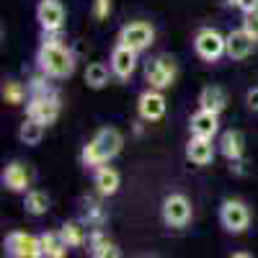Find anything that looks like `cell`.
Here are the masks:
<instances>
[{
	"label": "cell",
	"mask_w": 258,
	"mask_h": 258,
	"mask_svg": "<svg viewBox=\"0 0 258 258\" xmlns=\"http://www.w3.org/2000/svg\"><path fill=\"white\" fill-rule=\"evenodd\" d=\"M165 111H168V103H165L163 91L147 88V91L140 93V98H137V114H140V119H145V121H160L165 116Z\"/></svg>",
	"instance_id": "10"
},
{
	"label": "cell",
	"mask_w": 258,
	"mask_h": 258,
	"mask_svg": "<svg viewBox=\"0 0 258 258\" xmlns=\"http://www.w3.org/2000/svg\"><path fill=\"white\" fill-rule=\"evenodd\" d=\"M186 158L194 163V165H209L214 160V145H212V137H197L191 135L188 145H186Z\"/></svg>",
	"instance_id": "15"
},
{
	"label": "cell",
	"mask_w": 258,
	"mask_h": 258,
	"mask_svg": "<svg viewBox=\"0 0 258 258\" xmlns=\"http://www.w3.org/2000/svg\"><path fill=\"white\" fill-rule=\"evenodd\" d=\"M225 106H227V96H225V91L220 88V85H207V88H202V93H199V109H209V111L222 114Z\"/></svg>",
	"instance_id": "20"
},
{
	"label": "cell",
	"mask_w": 258,
	"mask_h": 258,
	"mask_svg": "<svg viewBox=\"0 0 258 258\" xmlns=\"http://www.w3.org/2000/svg\"><path fill=\"white\" fill-rule=\"evenodd\" d=\"M176 75H178V68H176L173 57H168V54H158L153 59H147L145 64V80L150 83V88L165 91L176 83Z\"/></svg>",
	"instance_id": "4"
},
{
	"label": "cell",
	"mask_w": 258,
	"mask_h": 258,
	"mask_svg": "<svg viewBox=\"0 0 258 258\" xmlns=\"http://www.w3.org/2000/svg\"><path fill=\"white\" fill-rule=\"evenodd\" d=\"M194 49L204 62H217L227 54V36H222L217 29H202L194 36Z\"/></svg>",
	"instance_id": "6"
},
{
	"label": "cell",
	"mask_w": 258,
	"mask_h": 258,
	"mask_svg": "<svg viewBox=\"0 0 258 258\" xmlns=\"http://www.w3.org/2000/svg\"><path fill=\"white\" fill-rule=\"evenodd\" d=\"M88 253L93 258H116L119 248H116L114 240H109V235L103 230H93L91 238H88Z\"/></svg>",
	"instance_id": "19"
},
{
	"label": "cell",
	"mask_w": 258,
	"mask_h": 258,
	"mask_svg": "<svg viewBox=\"0 0 258 258\" xmlns=\"http://www.w3.org/2000/svg\"><path fill=\"white\" fill-rule=\"evenodd\" d=\"M243 29L258 41V11H250V13H243Z\"/></svg>",
	"instance_id": "29"
},
{
	"label": "cell",
	"mask_w": 258,
	"mask_h": 258,
	"mask_svg": "<svg viewBox=\"0 0 258 258\" xmlns=\"http://www.w3.org/2000/svg\"><path fill=\"white\" fill-rule=\"evenodd\" d=\"M235 6H238L243 13H250V11H258V0H238Z\"/></svg>",
	"instance_id": "31"
},
{
	"label": "cell",
	"mask_w": 258,
	"mask_h": 258,
	"mask_svg": "<svg viewBox=\"0 0 258 258\" xmlns=\"http://www.w3.org/2000/svg\"><path fill=\"white\" fill-rule=\"evenodd\" d=\"M253 47H255V39L243 26L227 34V57L230 59H245V57H250Z\"/></svg>",
	"instance_id": "14"
},
{
	"label": "cell",
	"mask_w": 258,
	"mask_h": 258,
	"mask_svg": "<svg viewBox=\"0 0 258 258\" xmlns=\"http://www.w3.org/2000/svg\"><path fill=\"white\" fill-rule=\"evenodd\" d=\"M220 153H222L230 163L243 160L245 140H243V135L238 132V129H227V132H222V137H220Z\"/></svg>",
	"instance_id": "18"
},
{
	"label": "cell",
	"mask_w": 258,
	"mask_h": 258,
	"mask_svg": "<svg viewBox=\"0 0 258 258\" xmlns=\"http://www.w3.org/2000/svg\"><path fill=\"white\" fill-rule=\"evenodd\" d=\"M121 145H124V137L116 126H103L96 132V137L83 147L80 153V160L85 168H98V165H106L109 160H114L119 153H121Z\"/></svg>",
	"instance_id": "3"
},
{
	"label": "cell",
	"mask_w": 258,
	"mask_h": 258,
	"mask_svg": "<svg viewBox=\"0 0 258 258\" xmlns=\"http://www.w3.org/2000/svg\"><path fill=\"white\" fill-rule=\"evenodd\" d=\"M64 6L59 3V0H41V3L36 6V21L41 31H62L64 26Z\"/></svg>",
	"instance_id": "11"
},
{
	"label": "cell",
	"mask_w": 258,
	"mask_h": 258,
	"mask_svg": "<svg viewBox=\"0 0 258 258\" xmlns=\"http://www.w3.org/2000/svg\"><path fill=\"white\" fill-rule=\"evenodd\" d=\"M103 222H106L103 207H101L98 202H93V199H85V202H83V225H88V227H93V230H101Z\"/></svg>",
	"instance_id": "25"
},
{
	"label": "cell",
	"mask_w": 258,
	"mask_h": 258,
	"mask_svg": "<svg viewBox=\"0 0 258 258\" xmlns=\"http://www.w3.org/2000/svg\"><path fill=\"white\" fill-rule=\"evenodd\" d=\"M220 225L232 232V235H240L250 227V209L245 202L240 199H225L220 207Z\"/></svg>",
	"instance_id": "5"
},
{
	"label": "cell",
	"mask_w": 258,
	"mask_h": 258,
	"mask_svg": "<svg viewBox=\"0 0 258 258\" xmlns=\"http://www.w3.org/2000/svg\"><path fill=\"white\" fill-rule=\"evenodd\" d=\"M26 212L34 214V217H41V214H47L49 212V197H47V191H41V188H29L26 191Z\"/></svg>",
	"instance_id": "22"
},
{
	"label": "cell",
	"mask_w": 258,
	"mask_h": 258,
	"mask_svg": "<svg viewBox=\"0 0 258 258\" xmlns=\"http://www.w3.org/2000/svg\"><path fill=\"white\" fill-rule=\"evenodd\" d=\"M24 98H26V88L21 83H16V80H6L3 83V101L6 103L21 106V103H24Z\"/></svg>",
	"instance_id": "27"
},
{
	"label": "cell",
	"mask_w": 258,
	"mask_h": 258,
	"mask_svg": "<svg viewBox=\"0 0 258 258\" xmlns=\"http://www.w3.org/2000/svg\"><path fill=\"white\" fill-rule=\"evenodd\" d=\"M59 96L52 85L47 83V75L41 73V78H34L29 83V106H26V116L41 121L44 126L54 124L59 119Z\"/></svg>",
	"instance_id": "2"
},
{
	"label": "cell",
	"mask_w": 258,
	"mask_h": 258,
	"mask_svg": "<svg viewBox=\"0 0 258 258\" xmlns=\"http://www.w3.org/2000/svg\"><path fill=\"white\" fill-rule=\"evenodd\" d=\"M96 21H106L111 16V0H93V8H91Z\"/></svg>",
	"instance_id": "28"
},
{
	"label": "cell",
	"mask_w": 258,
	"mask_h": 258,
	"mask_svg": "<svg viewBox=\"0 0 258 258\" xmlns=\"http://www.w3.org/2000/svg\"><path fill=\"white\" fill-rule=\"evenodd\" d=\"M36 62L39 70L54 80L70 78L75 73V54L62 44L59 31H44V41L36 52Z\"/></svg>",
	"instance_id": "1"
},
{
	"label": "cell",
	"mask_w": 258,
	"mask_h": 258,
	"mask_svg": "<svg viewBox=\"0 0 258 258\" xmlns=\"http://www.w3.org/2000/svg\"><path fill=\"white\" fill-rule=\"evenodd\" d=\"M39 238H41V250H44L47 258H62L68 253V243L62 240L59 232H44V235H39Z\"/></svg>",
	"instance_id": "26"
},
{
	"label": "cell",
	"mask_w": 258,
	"mask_h": 258,
	"mask_svg": "<svg viewBox=\"0 0 258 258\" xmlns=\"http://www.w3.org/2000/svg\"><path fill=\"white\" fill-rule=\"evenodd\" d=\"M245 103H248V109H250V111L258 114V88H250V91L245 93Z\"/></svg>",
	"instance_id": "30"
},
{
	"label": "cell",
	"mask_w": 258,
	"mask_h": 258,
	"mask_svg": "<svg viewBox=\"0 0 258 258\" xmlns=\"http://www.w3.org/2000/svg\"><path fill=\"white\" fill-rule=\"evenodd\" d=\"M93 183H96V191L101 194V197H114V194L119 191V186H121V176L111 165H98L96 176H93Z\"/></svg>",
	"instance_id": "17"
},
{
	"label": "cell",
	"mask_w": 258,
	"mask_h": 258,
	"mask_svg": "<svg viewBox=\"0 0 258 258\" xmlns=\"http://www.w3.org/2000/svg\"><path fill=\"white\" fill-rule=\"evenodd\" d=\"M160 214H163L165 227L181 230L191 222V202L183 197V194H168V197L163 199Z\"/></svg>",
	"instance_id": "7"
},
{
	"label": "cell",
	"mask_w": 258,
	"mask_h": 258,
	"mask_svg": "<svg viewBox=\"0 0 258 258\" xmlns=\"http://www.w3.org/2000/svg\"><path fill=\"white\" fill-rule=\"evenodd\" d=\"M3 250H6V255H13V258H39V255H44V250H41V238L29 235V232L6 235Z\"/></svg>",
	"instance_id": "8"
},
{
	"label": "cell",
	"mask_w": 258,
	"mask_h": 258,
	"mask_svg": "<svg viewBox=\"0 0 258 258\" xmlns=\"http://www.w3.org/2000/svg\"><path fill=\"white\" fill-rule=\"evenodd\" d=\"M153 41H155V29L147 21H132V24L121 26L119 31V44L135 49V52H145Z\"/></svg>",
	"instance_id": "9"
},
{
	"label": "cell",
	"mask_w": 258,
	"mask_h": 258,
	"mask_svg": "<svg viewBox=\"0 0 258 258\" xmlns=\"http://www.w3.org/2000/svg\"><path fill=\"white\" fill-rule=\"evenodd\" d=\"M137 54L135 49H129L124 44H116L111 49V73L119 78V80H129L137 70Z\"/></svg>",
	"instance_id": "12"
},
{
	"label": "cell",
	"mask_w": 258,
	"mask_h": 258,
	"mask_svg": "<svg viewBox=\"0 0 258 258\" xmlns=\"http://www.w3.org/2000/svg\"><path fill=\"white\" fill-rule=\"evenodd\" d=\"M85 85L93 91H103L106 85H109V68H106L103 62L88 64V70H85Z\"/></svg>",
	"instance_id": "23"
},
{
	"label": "cell",
	"mask_w": 258,
	"mask_h": 258,
	"mask_svg": "<svg viewBox=\"0 0 258 258\" xmlns=\"http://www.w3.org/2000/svg\"><path fill=\"white\" fill-rule=\"evenodd\" d=\"M0 181L13 194H26L29 191V170L21 163H8L3 168V173H0Z\"/></svg>",
	"instance_id": "16"
},
{
	"label": "cell",
	"mask_w": 258,
	"mask_h": 258,
	"mask_svg": "<svg viewBox=\"0 0 258 258\" xmlns=\"http://www.w3.org/2000/svg\"><path fill=\"white\" fill-rule=\"evenodd\" d=\"M225 3H227V6H235V3H238V0H225Z\"/></svg>",
	"instance_id": "32"
},
{
	"label": "cell",
	"mask_w": 258,
	"mask_h": 258,
	"mask_svg": "<svg viewBox=\"0 0 258 258\" xmlns=\"http://www.w3.org/2000/svg\"><path fill=\"white\" fill-rule=\"evenodd\" d=\"M59 235H62V240L68 243V248H80L88 243V235H85V227L80 222H64L59 227Z\"/></svg>",
	"instance_id": "24"
},
{
	"label": "cell",
	"mask_w": 258,
	"mask_h": 258,
	"mask_svg": "<svg viewBox=\"0 0 258 258\" xmlns=\"http://www.w3.org/2000/svg\"><path fill=\"white\" fill-rule=\"evenodd\" d=\"M188 129H191V135H197V137H214L220 132V114L209 111V109H199L197 114H191Z\"/></svg>",
	"instance_id": "13"
},
{
	"label": "cell",
	"mask_w": 258,
	"mask_h": 258,
	"mask_svg": "<svg viewBox=\"0 0 258 258\" xmlns=\"http://www.w3.org/2000/svg\"><path fill=\"white\" fill-rule=\"evenodd\" d=\"M41 137H44V124L31 119V116H26V121L18 126V140L24 145H29V147H34V145L41 142Z\"/></svg>",
	"instance_id": "21"
}]
</instances>
